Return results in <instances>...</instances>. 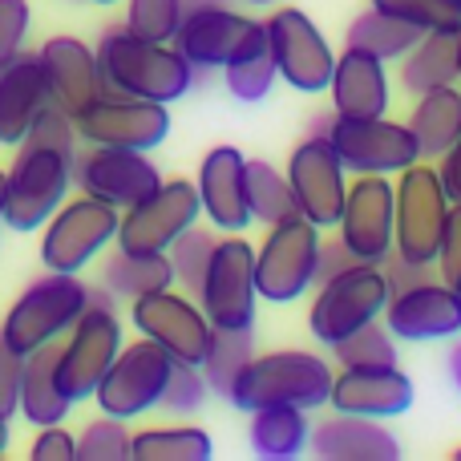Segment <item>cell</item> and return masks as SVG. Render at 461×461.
Returning a JSON list of instances; mask_svg holds the SVG:
<instances>
[{
	"instance_id": "52",
	"label": "cell",
	"mask_w": 461,
	"mask_h": 461,
	"mask_svg": "<svg viewBox=\"0 0 461 461\" xmlns=\"http://www.w3.org/2000/svg\"><path fill=\"white\" fill-rule=\"evenodd\" d=\"M446 368H449V381H454V389L461 393V332H457V344L449 348V357H446Z\"/></svg>"
},
{
	"instance_id": "41",
	"label": "cell",
	"mask_w": 461,
	"mask_h": 461,
	"mask_svg": "<svg viewBox=\"0 0 461 461\" xmlns=\"http://www.w3.org/2000/svg\"><path fill=\"white\" fill-rule=\"evenodd\" d=\"M373 8L413 24L421 32L457 29L461 32V0H373Z\"/></svg>"
},
{
	"instance_id": "46",
	"label": "cell",
	"mask_w": 461,
	"mask_h": 461,
	"mask_svg": "<svg viewBox=\"0 0 461 461\" xmlns=\"http://www.w3.org/2000/svg\"><path fill=\"white\" fill-rule=\"evenodd\" d=\"M21 373L24 357L0 336V417H13L21 409Z\"/></svg>"
},
{
	"instance_id": "36",
	"label": "cell",
	"mask_w": 461,
	"mask_h": 461,
	"mask_svg": "<svg viewBox=\"0 0 461 461\" xmlns=\"http://www.w3.org/2000/svg\"><path fill=\"white\" fill-rule=\"evenodd\" d=\"M243 186H247V211H251V223L271 227V223H279V219L295 215L287 175L279 167H271L267 158H247Z\"/></svg>"
},
{
	"instance_id": "6",
	"label": "cell",
	"mask_w": 461,
	"mask_h": 461,
	"mask_svg": "<svg viewBox=\"0 0 461 461\" xmlns=\"http://www.w3.org/2000/svg\"><path fill=\"white\" fill-rule=\"evenodd\" d=\"M320 227L300 211L267 227V239L255 247V287L267 303H292L316 287L320 267Z\"/></svg>"
},
{
	"instance_id": "47",
	"label": "cell",
	"mask_w": 461,
	"mask_h": 461,
	"mask_svg": "<svg viewBox=\"0 0 461 461\" xmlns=\"http://www.w3.org/2000/svg\"><path fill=\"white\" fill-rule=\"evenodd\" d=\"M433 267H438V279H446V284H454V279L461 276V203L449 207V219H446V230H441Z\"/></svg>"
},
{
	"instance_id": "28",
	"label": "cell",
	"mask_w": 461,
	"mask_h": 461,
	"mask_svg": "<svg viewBox=\"0 0 461 461\" xmlns=\"http://www.w3.org/2000/svg\"><path fill=\"white\" fill-rule=\"evenodd\" d=\"M57 360H61V340H49L41 348H32L24 357V373H21V409L16 413L24 421L41 425H61L73 413V401L61 393L57 384Z\"/></svg>"
},
{
	"instance_id": "4",
	"label": "cell",
	"mask_w": 461,
	"mask_h": 461,
	"mask_svg": "<svg viewBox=\"0 0 461 461\" xmlns=\"http://www.w3.org/2000/svg\"><path fill=\"white\" fill-rule=\"evenodd\" d=\"M384 303H389V279H384L381 263H348L344 271L320 279L316 300L308 312V332L320 344H340L357 328L381 320Z\"/></svg>"
},
{
	"instance_id": "35",
	"label": "cell",
	"mask_w": 461,
	"mask_h": 461,
	"mask_svg": "<svg viewBox=\"0 0 461 461\" xmlns=\"http://www.w3.org/2000/svg\"><path fill=\"white\" fill-rule=\"evenodd\" d=\"M215 454L211 433L199 425H158V429H142L130 441V457L134 461H207Z\"/></svg>"
},
{
	"instance_id": "1",
	"label": "cell",
	"mask_w": 461,
	"mask_h": 461,
	"mask_svg": "<svg viewBox=\"0 0 461 461\" xmlns=\"http://www.w3.org/2000/svg\"><path fill=\"white\" fill-rule=\"evenodd\" d=\"M97 65H102L105 89H118L146 102H178L194 86V65L175 49V41L134 37L126 24H113L97 41Z\"/></svg>"
},
{
	"instance_id": "2",
	"label": "cell",
	"mask_w": 461,
	"mask_h": 461,
	"mask_svg": "<svg viewBox=\"0 0 461 461\" xmlns=\"http://www.w3.org/2000/svg\"><path fill=\"white\" fill-rule=\"evenodd\" d=\"M328 393H332V368L324 357L303 348H279L247 360L243 373L230 384L227 401L243 413H255L263 405L320 409L328 405Z\"/></svg>"
},
{
	"instance_id": "32",
	"label": "cell",
	"mask_w": 461,
	"mask_h": 461,
	"mask_svg": "<svg viewBox=\"0 0 461 461\" xmlns=\"http://www.w3.org/2000/svg\"><path fill=\"white\" fill-rule=\"evenodd\" d=\"M405 126L413 130L421 158H441L461 134V86H441L421 94Z\"/></svg>"
},
{
	"instance_id": "5",
	"label": "cell",
	"mask_w": 461,
	"mask_h": 461,
	"mask_svg": "<svg viewBox=\"0 0 461 461\" xmlns=\"http://www.w3.org/2000/svg\"><path fill=\"white\" fill-rule=\"evenodd\" d=\"M86 303H89V284H81L69 271H49L45 279L29 284L16 295V303L8 308L5 324H0V336H5L21 357H29L41 344L61 340V336L77 324Z\"/></svg>"
},
{
	"instance_id": "16",
	"label": "cell",
	"mask_w": 461,
	"mask_h": 461,
	"mask_svg": "<svg viewBox=\"0 0 461 461\" xmlns=\"http://www.w3.org/2000/svg\"><path fill=\"white\" fill-rule=\"evenodd\" d=\"M267 29V45L276 57V69L295 94H324L332 81L336 53L320 24L312 21L303 8H276L263 21Z\"/></svg>"
},
{
	"instance_id": "21",
	"label": "cell",
	"mask_w": 461,
	"mask_h": 461,
	"mask_svg": "<svg viewBox=\"0 0 461 461\" xmlns=\"http://www.w3.org/2000/svg\"><path fill=\"white\" fill-rule=\"evenodd\" d=\"M413 376L401 365H373V368H340V376H332V393L328 405L336 413H357V417H376L389 421L413 409Z\"/></svg>"
},
{
	"instance_id": "15",
	"label": "cell",
	"mask_w": 461,
	"mask_h": 461,
	"mask_svg": "<svg viewBox=\"0 0 461 461\" xmlns=\"http://www.w3.org/2000/svg\"><path fill=\"white\" fill-rule=\"evenodd\" d=\"M130 324L138 328V336L154 340L158 348H167L170 357L186 360V365H203V357L211 348V336H215L199 300L186 292H175V287L138 295L130 303Z\"/></svg>"
},
{
	"instance_id": "19",
	"label": "cell",
	"mask_w": 461,
	"mask_h": 461,
	"mask_svg": "<svg viewBox=\"0 0 461 461\" xmlns=\"http://www.w3.org/2000/svg\"><path fill=\"white\" fill-rule=\"evenodd\" d=\"M158 183H162V175L146 158V150H118V146L86 142V150L73 154V186L81 194H94V199L110 203L118 211L134 207Z\"/></svg>"
},
{
	"instance_id": "23",
	"label": "cell",
	"mask_w": 461,
	"mask_h": 461,
	"mask_svg": "<svg viewBox=\"0 0 461 461\" xmlns=\"http://www.w3.org/2000/svg\"><path fill=\"white\" fill-rule=\"evenodd\" d=\"M243 170H247V158L239 146H215V150H207V158L199 162L194 191H199L207 223L215 230H223V235H243V230L251 227Z\"/></svg>"
},
{
	"instance_id": "33",
	"label": "cell",
	"mask_w": 461,
	"mask_h": 461,
	"mask_svg": "<svg viewBox=\"0 0 461 461\" xmlns=\"http://www.w3.org/2000/svg\"><path fill=\"white\" fill-rule=\"evenodd\" d=\"M279 69H276V57H271V45H267V29L251 32V37L243 41V49H239L235 57L223 65V81H227V94L239 97V102H263V97L271 94V86H276Z\"/></svg>"
},
{
	"instance_id": "14",
	"label": "cell",
	"mask_w": 461,
	"mask_h": 461,
	"mask_svg": "<svg viewBox=\"0 0 461 461\" xmlns=\"http://www.w3.org/2000/svg\"><path fill=\"white\" fill-rule=\"evenodd\" d=\"M170 368H175V357L167 348H158L154 340H138V344H122V352L113 357L110 373L97 384V409L110 417H142L150 409H158L162 389L170 381Z\"/></svg>"
},
{
	"instance_id": "25",
	"label": "cell",
	"mask_w": 461,
	"mask_h": 461,
	"mask_svg": "<svg viewBox=\"0 0 461 461\" xmlns=\"http://www.w3.org/2000/svg\"><path fill=\"white\" fill-rule=\"evenodd\" d=\"M328 97H332V113H344V118H381V113H389V97H393L389 69H384L381 57L344 45V53L332 65Z\"/></svg>"
},
{
	"instance_id": "29",
	"label": "cell",
	"mask_w": 461,
	"mask_h": 461,
	"mask_svg": "<svg viewBox=\"0 0 461 461\" xmlns=\"http://www.w3.org/2000/svg\"><path fill=\"white\" fill-rule=\"evenodd\" d=\"M461 81V32H421L417 45L401 57V89L413 97L429 94L441 86H457Z\"/></svg>"
},
{
	"instance_id": "34",
	"label": "cell",
	"mask_w": 461,
	"mask_h": 461,
	"mask_svg": "<svg viewBox=\"0 0 461 461\" xmlns=\"http://www.w3.org/2000/svg\"><path fill=\"white\" fill-rule=\"evenodd\" d=\"M417 37H421V29H413V24H405V21H397V16H389V13H381V8L368 5L365 13L348 24L344 45L365 49V53L381 57V61L389 65V61H401V57L417 45Z\"/></svg>"
},
{
	"instance_id": "50",
	"label": "cell",
	"mask_w": 461,
	"mask_h": 461,
	"mask_svg": "<svg viewBox=\"0 0 461 461\" xmlns=\"http://www.w3.org/2000/svg\"><path fill=\"white\" fill-rule=\"evenodd\" d=\"M438 175H441V183H446L449 199L461 203V134L454 138V146L438 158Z\"/></svg>"
},
{
	"instance_id": "10",
	"label": "cell",
	"mask_w": 461,
	"mask_h": 461,
	"mask_svg": "<svg viewBox=\"0 0 461 461\" xmlns=\"http://www.w3.org/2000/svg\"><path fill=\"white\" fill-rule=\"evenodd\" d=\"M328 142L340 154L348 175H401L413 162H421V146H417L413 130L405 122L393 118H344L332 113L328 126Z\"/></svg>"
},
{
	"instance_id": "56",
	"label": "cell",
	"mask_w": 461,
	"mask_h": 461,
	"mask_svg": "<svg viewBox=\"0 0 461 461\" xmlns=\"http://www.w3.org/2000/svg\"><path fill=\"white\" fill-rule=\"evenodd\" d=\"M454 292H457V295H461V276H457V279H454Z\"/></svg>"
},
{
	"instance_id": "45",
	"label": "cell",
	"mask_w": 461,
	"mask_h": 461,
	"mask_svg": "<svg viewBox=\"0 0 461 461\" xmlns=\"http://www.w3.org/2000/svg\"><path fill=\"white\" fill-rule=\"evenodd\" d=\"M29 0H0V65L13 61L24 49V32H29Z\"/></svg>"
},
{
	"instance_id": "9",
	"label": "cell",
	"mask_w": 461,
	"mask_h": 461,
	"mask_svg": "<svg viewBox=\"0 0 461 461\" xmlns=\"http://www.w3.org/2000/svg\"><path fill=\"white\" fill-rule=\"evenodd\" d=\"M118 223H122V211L94 199V194L61 203V207L49 215L45 235H41V263H45L49 271H69V276H77L86 263H94V255L102 251V247H110L113 239H118Z\"/></svg>"
},
{
	"instance_id": "40",
	"label": "cell",
	"mask_w": 461,
	"mask_h": 461,
	"mask_svg": "<svg viewBox=\"0 0 461 461\" xmlns=\"http://www.w3.org/2000/svg\"><path fill=\"white\" fill-rule=\"evenodd\" d=\"M186 0H126V29L146 41H175Z\"/></svg>"
},
{
	"instance_id": "51",
	"label": "cell",
	"mask_w": 461,
	"mask_h": 461,
	"mask_svg": "<svg viewBox=\"0 0 461 461\" xmlns=\"http://www.w3.org/2000/svg\"><path fill=\"white\" fill-rule=\"evenodd\" d=\"M348 263H357L348 255V247L340 243V239H336V243H324L320 247V267H316V284L320 279H328V276H336V271H344L348 267Z\"/></svg>"
},
{
	"instance_id": "24",
	"label": "cell",
	"mask_w": 461,
	"mask_h": 461,
	"mask_svg": "<svg viewBox=\"0 0 461 461\" xmlns=\"http://www.w3.org/2000/svg\"><path fill=\"white\" fill-rule=\"evenodd\" d=\"M37 57H41V69H45V81H49V102L61 105L69 118H77V113L105 89L97 53L86 45V41L49 37Z\"/></svg>"
},
{
	"instance_id": "18",
	"label": "cell",
	"mask_w": 461,
	"mask_h": 461,
	"mask_svg": "<svg viewBox=\"0 0 461 461\" xmlns=\"http://www.w3.org/2000/svg\"><path fill=\"white\" fill-rule=\"evenodd\" d=\"M287 186H292V203L303 219H312L320 230L336 227L344 211V194H348V170H344L340 154L332 142L320 134H308L287 158Z\"/></svg>"
},
{
	"instance_id": "44",
	"label": "cell",
	"mask_w": 461,
	"mask_h": 461,
	"mask_svg": "<svg viewBox=\"0 0 461 461\" xmlns=\"http://www.w3.org/2000/svg\"><path fill=\"white\" fill-rule=\"evenodd\" d=\"M24 142H29V146H45V150H57V154H65V158L73 162L81 134H77V122H73L69 113L61 110V105L49 102L45 110L32 118V126H29V134H24Z\"/></svg>"
},
{
	"instance_id": "49",
	"label": "cell",
	"mask_w": 461,
	"mask_h": 461,
	"mask_svg": "<svg viewBox=\"0 0 461 461\" xmlns=\"http://www.w3.org/2000/svg\"><path fill=\"white\" fill-rule=\"evenodd\" d=\"M381 267H384V279H389V295H397V292H405V287L433 279V267H425V263H409V259H401L397 251H393L389 259L381 263Z\"/></svg>"
},
{
	"instance_id": "48",
	"label": "cell",
	"mask_w": 461,
	"mask_h": 461,
	"mask_svg": "<svg viewBox=\"0 0 461 461\" xmlns=\"http://www.w3.org/2000/svg\"><path fill=\"white\" fill-rule=\"evenodd\" d=\"M32 461H73L77 457V438L73 433H65L61 425H41L37 441H32L29 449Z\"/></svg>"
},
{
	"instance_id": "54",
	"label": "cell",
	"mask_w": 461,
	"mask_h": 461,
	"mask_svg": "<svg viewBox=\"0 0 461 461\" xmlns=\"http://www.w3.org/2000/svg\"><path fill=\"white\" fill-rule=\"evenodd\" d=\"M0 223H5V170H0Z\"/></svg>"
},
{
	"instance_id": "37",
	"label": "cell",
	"mask_w": 461,
	"mask_h": 461,
	"mask_svg": "<svg viewBox=\"0 0 461 461\" xmlns=\"http://www.w3.org/2000/svg\"><path fill=\"white\" fill-rule=\"evenodd\" d=\"M251 357H255V332L251 328H215L211 348L199 365L203 376H207V389L227 401L230 384H235V376L243 373V365Z\"/></svg>"
},
{
	"instance_id": "58",
	"label": "cell",
	"mask_w": 461,
	"mask_h": 461,
	"mask_svg": "<svg viewBox=\"0 0 461 461\" xmlns=\"http://www.w3.org/2000/svg\"><path fill=\"white\" fill-rule=\"evenodd\" d=\"M454 461H461V449H454Z\"/></svg>"
},
{
	"instance_id": "43",
	"label": "cell",
	"mask_w": 461,
	"mask_h": 461,
	"mask_svg": "<svg viewBox=\"0 0 461 461\" xmlns=\"http://www.w3.org/2000/svg\"><path fill=\"white\" fill-rule=\"evenodd\" d=\"M207 376H203L199 365H186V360H175V368H170V381L167 389H162V401L158 409H167V413H178V417H191L203 409V401H207Z\"/></svg>"
},
{
	"instance_id": "7",
	"label": "cell",
	"mask_w": 461,
	"mask_h": 461,
	"mask_svg": "<svg viewBox=\"0 0 461 461\" xmlns=\"http://www.w3.org/2000/svg\"><path fill=\"white\" fill-rule=\"evenodd\" d=\"M73 186V162L45 146L21 142L13 167L5 170V223L21 235L41 230Z\"/></svg>"
},
{
	"instance_id": "26",
	"label": "cell",
	"mask_w": 461,
	"mask_h": 461,
	"mask_svg": "<svg viewBox=\"0 0 461 461\" xmlns=\"http://www.w3.org/2000/svg\"><path fill=\"white\" fill-rule=\"evenodd\" d=\"M308 449L324 461H397L401 441L384 421L357 413H332L324 421L312 425Z\"/></svg>"
},
{
	"instance_id": "39",
	"label": "cell",
	"mask_w": 461,
	"mask_h": 461,
	"mask_svg": "<svg viewBox=\"0 0 461 461\" xmlns=\"http://www.w3.org/2000/svg\"><path fill=\"white\" fill-rule=\"evenodd\" d=\"M340 368H373V365H397V336L373 320V324L357 328L352 336H344L340 344H332Z\"/></svg>"
},
{
	"instance_id": "57",
	"label": "cell",
	"mask_w": 461,
	"mask_h": 461,
	"mask_svg": "<svg viewBox=\"0 0 461 461\" xmlns=\"http://www.w3.org/2000/svg\"><path fill=\"white\" fill-rule=\"evenodd\" d=\"M94 5H118V0H94Z\"/></svg>"
},
{
	"instance_id": "12",
	"label": "cell",
	"mask_w": 461,
	"mask_h": 461,
	"mask_svg": "<svg viewBox=\"0 0 461 461\" xmlns=\"http://www.w3.org/2000/svg\"><path fill=\"white\" fill-rule=\"evenodd\" d=\"M336 227H340V243L348 247L352 259H389L397 247V183L393 175H357V183H348Z\"/></svg>"
},
{
	"instance_id": "30",
	"label": "cell",
	"mask_w": 461,
	"mask_h": 461,
	"mask_svg": "<svg viewBox=\"0 0 461 461\" xmlns=\"http://www.w3.org/2000/svg\"><path fill=\"white\" fill-rule=\"evenodd\" d=\"M102 287L113 300L134 303L138 295L175 287V267H170L167 251H113L102 263Z\"/></svg>"
},
{
	"instance_id": "20",
	"label": "cell",
	"mask_w": 461,
	"mask_h": 461,
	"mask_svg": "<svg viewBox=\"0 0 461 461\" xmlns=\"http://www.w3.org/2000/svg\"><path fill=\"white\" fill-rule=\"evenodd\" d=\"M381 320L397 340L409 344L454 340L461 332V295L446 279H425V284H413L405 292L389 295Z\"/></svg>"
},
{
	"instance_id": "13",
	"label": "cell",
	"mask_w": 461,
	"mask_h": 461,
	"mask_svg": "<svg viewBox=\"0 0 461 461\" xmlns=\"http://www.w3.org/2000/svg\"><path fill=\"white\" fill-rule=\"evenodd\" d=\"M73 122H77L81 142L118 146V150H154L170 134L167 105L118 94V89H102Z\"/></svg>"
},
{
	"instance_id": "42",
	"label": "cell",
	"mask_w": 461,
	"mask_h": 461,
	"mask_svg": "<svg viewBox=\"0 0 461 461\" xmlns=\"http://www.w3.org/2000/svg\"><path fill=\"white\" fill-rule=\"evenodd\" d=\"M130 441L134 433L126 429L122 417H97L81 429L77 438V461H126L130 457Z\"/></svg>"
},
{
	"instance_id": "27",
	"label": "cell",
	"mask_w": 461,
	"mask_h": 461,
	"mask_svg": "<svg viewBox=\"0 0 461 461\" xmlns=\"http://www.w3.org/2000/svg\"><path fill=\"white\" fill-rule=\"evenodd\" d=\"M49 105V81L37 53H16L0 65V146H21L32 118Z\"/></svg>"
},
{
	"instance_id": "8",
	"label": "cell",
	"mask_w": 461,
	"mask_h": 461,
	"mask_svg": "<svg viewBox=\"0 0 461 461\" xmlns=\"http://www.w3.org/2000/svg\"><path fill=\"white\" fill-rule=\"evenodd\" d=\"M449 199L446 183H441L433 162H413L409 170H401L397 183V247L393 251L409 263H425L433 267L438 259L441 230L449 219Z\"/></svg>"
},
{
	"instance_id": "17",
	"label": "cell",
	"mask_w": 461,
	"mask_h": 461,
	"mask_svg": "<svg viewBox=\"0 0 461 461\" xmlns=\"http://www.w3.org/2000/svg\"><path fill=\"white\" fill-rule=\"evenodd\" d=\"M203 215V203L194 183L186 178H162L146 199L122 211L118 239L122 251H167L186 227H194Z\"/></svg>"
},
{
	"instance_id": "38",
	"label": "cell",
	"mask_w": 461,
	"mask_h": 461,
	"mask_svg": "<svg viewBox=\"0 0 461 461\" xmlns=\"http://www.w3.org/2000/svg\"><path fill=\"white\" fill-rule=\"evenodd\" d=\"M215 230L211 227H186L183 235L175 239V243L167 247L170 255V267H175V284L183 287L186 295H199V284H203V271H207L211 263V251H215Z\"/></svg>"
},
{
	"instance_id": "11",
	"label": "cell",
	"mask_w": 461,
	"mask_h": 461,
	"mask_svg": "<svg viewBox=\"0 0 461 461\" xmlns=\"http://www.w3.org/2000/svg\"><path fill=\"white\" fill-rule=\"evenodd\" d=\"M194 300L207 312L211 328H251L255 300H259V287H255V243H247L243 235L219 239Z\"/></svg>"
},
{
	"instance_id": "55",
	"label": "cell",
	"mask_w": 461,
	"mask_h": 461,
	"mask_svg": "<svg viewBox=\"0 0 461 461\" xmlns=\"http://www.w3.org/2000/svg\"><path fill=\"white\" fill-rule=\"evenodd\" d=\"M247 5H276V0H247Z\"/></svg>"
},
{
	"instance_id": "53",
	"label": "cell",
	"mask_w": 461,
	"mask_h": 461,
	"mask_svg": "<svg viewBox=\"0 0 461 461\" xmlns=\"http://www.w3.org/2000/svg\"><path fill=\"white\" fill-rule=\"evenodd\" d=\"M8 449V417H0V454Z\"/></svg>"
},
{
	"instance_id": "22",
	"label": "cell",
	"mask_w": 461,
	"mask_h": 461,
	"mask_svg": "<svg viewBox=\"0 0 461 461\" xmlns=\"http://www.w3.org/2000/svg\"><path fill=\"white\" fill-rule=\"evenodd\" d=\"M255 29H259V21H251V16L235 13V8H227V5L186 8L183 24H178V32H175V49L194 65V73L223 69Z\"/></svg>"
},
{
	"instance_id": "31",
	"label": "cell",
	"mask_w": 461,
	"mask_h": 461,
	"mask_svg": "<svg viewBox=\"0 0 461 461\" xmlns=\"http://www.w3.org/2000/svg\"><path fill=\"white\" fill-rule=\"evenodd\" d=\"M312 425H308V409L300 405H263L251 413L247 425V441L259 457L271 461H292L308 449Z\"/></svg>"
},
{
	"instance_id": "3",
	"label": "cell",
	"mask_w": 461,
	"mask_h": 461,
	"mask_svg": "<svg viewBox=\"0 0 461 461\" xmlns=\"http://www.w3.org/2000/svg\"><path fill=\"white\" fill-rule=\"evenodd\" d=\"M118 352H122L118 300L97 284V287H89L86 312L69 328V340L61 344V360H57V384H61V393L73 405L94 397Z\"/></svg>"
}]
</instances>
